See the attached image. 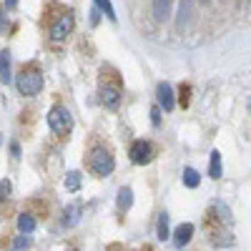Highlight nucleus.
<instances>
[{"label":"nucleus","instance_id":"obj_1","mask_svg":"<svg viewBox=\"0 0 251 251\" xmlns=\"http://www.w3.org/2000/svg\"><path fill=\"white\" fill-rule=\"evenodd\" d=\"M88 169H91L98 178H106V176L113 174L116 158H113V153H111L108 146H93V151H91V156H88Z\"/></svg>","mask_w":251,"mask_h":251},{"label":"nucleus","instance_id":"obj_2","mask_svg":"<svg viewBox=\"0 0 251 251\" xmlns=\"http://www.w3.org/2000/svg\"><path fill=\"white\" fill-rule=\"evenodd\" d=\"M15 86H18V93L25 96V98H33L43 91V73L38 68H23L18 75H15Z\"/></svg>","mask_w":251,"mask_h":251},{"label":"nucleus","instance_id":"obj_3","mask_svg":"<svg viewBox=\"0 0 251 251\" xmlns=\"http://www.w3.org/2000/svg\"><path fill=\"white\" fill-rule=\"evenodd\" d=\"M48 126L50 131L58 133V136H66L73 131V113L66 108V106H53L48 111Z\"/></svg>","mask_w":251,"mask_h":251},{"label":"nucleus","instance_id":"obj_4","mask_svg":"<svg viewBox=\"0 0 251 251\" xmlns=\"http://www.w3.org/2000/svg\"><path fill=\"white\" fill-rule=\"evenodd\" d=\"M73 25H75V18H73V13L68 10V13H63L55 23H53V28H50V38L55 40V43H60V40H66L71 33H73Z\"/></svg>","mask_w":251,"mask_h":251},{"label":"nucleus","instance_id":"obj_5","mask_svg":"<svg viewBox=\"0 0 251 251\" xmlns=\"http://www.w3.org/2000/svg\"><path fill=\"white\" fill-rule=\"evenodd\" d=\"M156 100H158V108L166 111V113L176 108V96H174V86H171V83H166V80L158 83V86H156Z\"/></svg>","mask_w":251,"mask_h":251},{"label":"nucleus","instance_id":"obj_6","mask_svg":"<svg viewBox=\"0 0 251 251\" xmlns=\"http://www.w3.org/2000/svg\"><path fill=\"white\" fill-rule=\"evenodd\" d=\"M151 153H153V149H151L149 141L138 138V141L131 143V161H133L136 166H146V163L151 161Z\"/></svg>","mask_w":251,"mask_h":251},{"label":"nucleus","instance_id":"obj_7","mask_svg":"<svg viewBox=\"0 0 251 251\" xmlns=\"http://www.w3.org/2000/svg\"><path fill=\"white\" fill-rule=\"evenodd\" d=\"M121 96H123V91H121V83L116 80L113 86H100V100H103V106L106 108H118V103H121Z\"/></svg>","mask_w":251,"mask_h":251},{"label":"nucleus","instance_id":"obj_8","mask_svg":"<svg viewBox=\"0 0 251 251\" xmlns=\"http://www.w3.org/2000/svg\"><path fill=\"white\" fill-rule=\"evenodd\" d=\"M194 231H196V228H194V224H178L176 226V231H174V244L178 246V249H183L186 244H191V239H194Z\"/></svg>","mask_w":251,"mask_h":251},{"label":"nucleus","instance_id":"obj_9","mask_svg":"<svg viewBox=\"0 0 251 251\" xmlns=\"http://www.w3.org/2000/svg\"><path fill=\"white\" fill-rule=\"evenodd\" d=\"M80 214H83V206H80V203H71L66 211H63V226L73 228V226L80 221Z\"/></svg>","mask_w":251,"mask_h":251},{"label":"nucleus","instance_id":"obj_10","mask_svg":"<svg viewBox=\"0 0 251 251\" xmlns=\"http://www.w3.org/2000/svg\"><path fill=\"white\" fill-rule=\"evenodd\" d=\"M0 80H3L5 86L13 80V71H10V50H5V48L0 50Z\"/></svg>","mask_w":251,"mask_h":251},{"label":"nucleus","instance_id":"obj_11","mask_svg":"<svg viewBox=\"0 0 251 251\" xmlns=\"http://www.w3.org/2000/svg\"><path fill=\"white\" fill-rule=\"evenodd\" d=\"M116 203H118L121 211H128V208L133 206V188H131V186L118 188V199H116Z\"/></svg>","mask_w":251,"mask_h":251},{"label":"nucleus","instance_id":"obj_12","mask_svg":"<svg viewBox=\"0 0 251 251\" xmlns=\"http://www.w3.org/2000/svg\"><path fill=\"white\" fill-rule=\"evenodd\" d=\"M171 5H174V0H153V15L158 23H163L171 15Z\"/></svg>","mask_w":251,"mask_h":251},{"label":"nucleus","instance_id":"obj_13","mask_svg":"<svg viewBox=\"0 0 251 251\" xmlns=\"http://www.w3.org/2000/svg\"><path fill=\"white\" fill-rule=\"evenodd\" d=\"M156 236L158 241H166V239H171V228H169V214L161 211L158 214V224H156Z\"/></svg>","mask_w":251,"mask_h":251},{"label":"nucleus","instance_id":"obj_14","mask_svg":"<svg viewBox=\"0 0 251 251\" xmlns=\"http://www.w3.org/2000/svg\"><path fill=\"white\" fill-rule=\"evenodd\" d=\"M191 10H194V0H181V5H178V20H176V25L183 28L188 23V18H191Z\"/></svg>","mask_w":251,"mask_h":251},{"label":"nucleus","instance_id":"obj_15","mask_svg":"<svg viewBox=\"0 0 251 251\" xmlns=\"http://www.w3.org/2000/svg\"><path fill=\"white\" fill-rule=\"evenodd\" d=\"M18 231L25 234V236H30V234L35 231V219H33L30 214H20V216H18Z\"/></svg>","mask_w":251,"mask_h":251},{"label":"nucleus","instance_id":"obj_16","mask_svg":"<svg viewBox=\"0 0 251 251\" xmlns=\"http://www.w3.org/2000/svg\"><path fill=\"white\" fill-rule=\"evenodd\" d=\"M183 183H186L188 188H199L201 174H199L196 169H191V166H186V169H183Z\"/></svg>","mask_w":251,"mask_h":251},{"label":"nucleus","instance_id":"obj_17","mask_svg":"<svg viewBox=\"0 0 251 251\" xmlns=\"http://www.w3.org/2000/svg\"><path fill=\"white\" fill-rule=\"evenodd\" d=\"M93 5L103 13V15H106L108 20H116L118 15H116V8H113V3H111V0H93Z\"/></svg>","mask_w":251,"mask_h":251},{"label":"nucleus","instance_id":"obj_18","mask_svg":"<svg viewBox=\"0 0 251 251\" xmlns=\"http://www.w3.org/2000/svg\"><path fill=\"white\" fill-rule=\"evenodd\" d=\"M208 176L211 178H221V153L211 151V163H208Z\"/></svg>","mask_w":251,"mask_h":251},{"label":"nucleus","instance_id":"obj_19","mask_svg":"<svg viewBox=\"0 0 251 251\" xmlns=\"http://www.w3.org/2000/svg\"><path fill=\"white\" fill-rule=\"evenodd\" d=\"M80 186V174L78 171H68L66 174V191H78Z\"/></svg>","mask_w":251,"mask_h":251},{"label":"nucleus","instance_id":"obj_20","mask_svg":"<svg viewBox=\"0 0 251 251\" xmlns=\"http://www.w3.org/2000/svg\"><path fill=\"white\" fill-rule=\"evenodd\" d=\"M214 208L219 211V219H221V221H228V224H231V208H228L224 201H216V203H214Z\"/></svg>","mask_w":251,"mask_h":251},{"label":"nucleus","instance_id":"obj_21","mask_svg":"<svg viewBox=\"0 0 251 251\" xmlns=\"http://www.w3.org/2000/svg\"><path fill=\"white\" fill-rule=\"evenodd\" d=\"M10 191H13V183L8 178H3V181H0V201H5L10 196Z\"/></svg>","mask_w":251,"mask_h":251},{"label":"nucleus","instance_id":"obj_22","mask_svg":"<svg viewBox=\"0 0 251 251\" xmlns=\"http://www.w3.org/2000/svg\"><path fill=\"white\" fill-rule=\"evenodd\" d=\"M30 246V239L25 236V234H20L18 239H15V251H20V249H28Z\"/></svg>","mask_w":251,"mask_h":251},{"label":"nucleus","instance_id":"obj_23","mask_svg":"<svg viewBox=\"0 0 251 251\" xmlns=\"http://www.w3.org/2000/svg\"><path fill=\"white\" fill-rule=\"evenodd\" d=\"M151 123H153V126H161V108H158V106L151 108Z\"/></svg>","mask_w":251,"mask_h":251},{"label":"nucleus","instance_id":"obj_24","mask_svg":"<svg viewBox=\"0 0 251 251\" xmlns=\"http://www.w3.org/2000/svg\"><path fill=\"white\" fill-rule=\"evenodd\" d=\"M10 153H13V158H20V146H18V141L10 143Z\"/></svg>","mask_w":251,"mask_h":251},{"label":"nucleus","instance_id":"obj_25","mask_svg":"<svg viewBox=\"0 0 251 251\" xmlns=\"http://www.w3.org/2000/svg\"><path fill=\"white\" fill-rule=\"evenodd\" d=\"M98 20H100V10L93 5V10H91V23H98Z\"/></svg>","mask_w":251,"mask_h":251},{"label":"nucleus","instance_id":"obj_26","mask_svg":"<svg viewBox=\"0 0 251 251\" xmlns=\"http://www.w3.org/2000/svg\"><path fill=\"white\" fill-rule=\"evenodd\" d=\"M15 5H18V0H5V8H8V10H13Z\"/></svg>","mask_w":251,"mask_h":251},{"label":"nucleus","instance_id":"obj_27","mask_svg":"<svg viewBox=\"0 0 251 251\" xmlns=\"http://www.w3.org/2000/svg\"><path fill=\"white\" fill-rule=\"evenodd\" d=\"M5 30V23H3V10H0V33Z\"/></svg>","mask_w":251,"mask_h":251},{"label":"nucleus","instance_id":"obj_28","mask_svg":"<svg viewBox=\"0 0 251 251\" xmlns=\"http://www.w3.org/2000/svg\"><path fill=\"white\" fill-rule=\"evenodd\" d=\"M71 251H78V249H71Z\"/></svg>","mask_w":251,"mask_h":251}]
</instances>
